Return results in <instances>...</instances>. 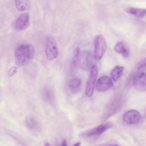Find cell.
Wrapping results in <instances>:
<instances>
[{
  "mask_svg": "<svg viewBox=\"0 0 146 146\" xmlns=\"http://www.w3.org/2000/svg\"><path fill=\"white\" fill-rule=\"evenodd\" d=\"M143 68H146V57L137 66V69L139 70Z\"/></svg>",
  "mask_w": 146,
  "mask_h": 146,
  "instance_id": "obj_20",
  "label": "cell"
},
{
  "mask_svg": "<svg viewBox=\"0 0 146 146\" xmlns=\"http://www.w3.org/2000/svg\"><path fill=\"white\" fill-rule=\"evenodd\" d=\"M45 54L49 60H54L58 56V49L56 42L52 36L46 38Z\"/></svg>",
  "mask_w": 146,
  "mask_h": 146,
  "instance_id": "obj_4",
  "label": "cell"
},
{
  "mask_svg": "<svg viewBox=\"0 0 146 146\" xmlns=\"http://www.w3.org/2000/svg\"><path fill=\"white\" fill-rule=\"evenodd\" d=\"M81 85V80L78 78H74L71 79L69 83V87L72 91L78 90Z\"/></svg>",
  "mask_w": 146,
  "mask_h": 146,
  "instance_id": "obj_19",
  "label": "cell"
},
{
  "mask_svg": "<svg viewBox=\"0 0 146 146\" xmlns=\"http://www.w3.org/2000/svg\"><path fill=\"white\" fill-rule=\"evenodd\" d=\"M124 67L121 66H116L112 70L111 73V79L115 82H116L121 77L124 73Z\"/></svg>",
  "mask_w": 146,
  "mask_h": 146,
  "instance_id": "obj_14",
  "label": "cell"
},
{
  "mask_svg": "<svg viewBox=\"0 0 146 146\" xmlns=\"http://www.w3.org/2000/svg\"><path fill=\"white\" fill-rule=\"evenodd\" d=\"M121 101L119 98L113 100L106 108L104 113L102 115V119L103 121L106 120L114 113H115L120 107Z\"/></svg>",
  "mask_w": 146,
  "mask_h": 146,
  "instance_id": "obj_10",
  "label": "cell"
},
{
  "mask_svg": "<svg viewBox=\"0 0 146 146\" xmlns=\"http://www.w3.org/2000/svg\"><path fill=\"white\" fill-rule=\"evenodd\" d=\"M42 95L43 99L48 103H51L54 99V94L52 90L48 88H44L43 89Z\"/></svg>",
  "mask_w": 146,
  "mask_h": 146,
  "instance_id": "obj_16",
  "label": "cell"
},
{
  "mask_svg": "<svg viewBox=\"0 0 146 146\" xmlns=\"http://www.w3.org/2000/svg\"><path fill=\"white\" fill-rule=\"evenodd\" d=\"M44 146H51V145L48 142L46 141L44 143Z\"/></svg>",
  "mask_w": 146,
  "mask_h": 146,
  "instance_id": "obj_23",
  "label": "cell"
},
{
  "mask_svg": "<svg viewBox=\"0 0 146 146\" xmlns=\"http://www.w3.org/2000/svg\"><path fill=\"white\" fill-rule=\"evenodd\" d=\"M14 3L17 9L20 11L28 10L31 6L30 0H14Z\"/></svg>",
  "mask_w": 146,
  "mask_h": 146,
  "instance_id": "obj_15",
  "label": "cell"
},
{
  "mask_svg": "<svg viewBox=\"0 0 146 146\" xmlns=\"http://www.w3.org/2000/svg\"><path fill=\"white\" fill-rule=\"evenodd\" d=\"M123 120L128 124H135L140 121L141 115L137 110H130L124 113Z\"/></svg>",
  "mask_w": 146,
  "mask_h": 146,
  "instance_id": "obj_11",
  "label": "cell"
},
{
  "mask_svg": "<svg viewBox=\"0 0 146 146\" xmlns=\"http://www.w3.org/2000/svg\"><path fill=\"white\" fill-rule=\"evenodd\" d=\"M113 86V82L111 78L104 75L100 76L96 81L95 87L98 91L105 92Z\"/></svg>",
  "mask_w": 146,
  "mask_h": 146,
  "instance_id": "obj_7",
  "label": "cell"
},
{
  "mask_svg": "<svg viewBox=\"0 0 146 146\" xmlns=\"http://www.w3.org/2000/svg\"><path fill=\"white\" fill-rule=\"evenodd\" d=\"M16 72H17V67L13 66V67H11V68L9 69V71H8V75H9V76H13L14 75H15V74L16 73Z\"/></svg>",
  "mask_w": 146,
  "mask_h": 146,
  "instance_id": "obj_21",
  "label": "cell"
},
{
  "mask_svg": "<svg viewBox=\"0 0 146 146\" xmlns=\"http://www.w3.org/2000/svg\"><path fill=\"white\" fill-rule=\"evenodd\" d=\"M112 124L110 123H106L100 124L93 128L88 129L82 133V136L84 137H92L102 134L108 129L111 128Z\"/></svg>",
  "mask_w": 146,
  "mask_h": 146,
  "instance_id": "obj_6",
  "label": "cell"
},
{
  "mask_svg": "<svg viewBox=\"0 0 146 146\" xmlns=\"http://www.w3.org/2000/svg\"><path fill=\"white\" fill-rule=\"evenodd\" d=\"M81 55V51L79 47H76L74 50L73 58H72V64L75 67H79V62Z\"/></svg>",
  "mask_w": 146,
  "mask_h": 146,
  "instance_id": "obj_18",
  "label": "cell"
},
{
  "mask_svg": "<svg viewBox=\"0 0 146 146\" xmlns=\"http://www.w3.org/2000/svg\"><path fill=\"white\" fill-rule=\"evenodd\" d=\"M60 146H67V141H66V140L65 139H64V140L62 141V143H61V145H60Z\"/></svg>",
  "mask_w": 146,
  "mask_h": 146,
  "instance_id": "obj_22",
  "label": "cell"
},
{
  "mask_svg": "<svg viewBox=\"0 0 146 146\" xmlns=\"http://www.w3.org/2000/svg\"><path fill=\"white\" fill-rule=\"evenodd\" d=\"M14 55L17 64L18 66H23L34 57L35 48L31 44H22L15 49Z\"/></svg>",
  "mask_w": 146,
  "mask_h": 146,
  "instance_id": "obj_1",
  "label": "cell"
},
{
  "mask_svg": "<svg viewBox=\"0 0 146 146\" xmlns=\"http://www.w3.org/2000/svg\"><path fill=\"white\" fill-rule=\"evenodd\" d=\"M109 146H119V145H116V144H111V145H110Z\"/></svg>",
  "mask_w": 146,
  "mask_h": 146,
  "instance_id": "obj_25",
  "label": "cell"
},
{
  "mask_svg": "<svg viewBox=\"0 0 146 146\" xmlns=\"http://www.w3.org/2000/svg\"><path fill=\"white\" fill-rule=\"evenodd\" d=\"M30 24V17L28 14L23 13L18 16L13 23V28L17 31L26 29Z\"/></svg>",
  "mask_w": 146,
  "mask_h": 146,
  "instance_id": "obj_8",
  "label": "cell"
},
{
  "mask_svg": "<svg viewBox=\"0 0 146 146\" xmlns=\"http://www.w3.org/2000/svg\"><path fill=\"white\" fill-rule=\"evenodd\" d=\"M133 87L137 90L144 91L146 90V73L144 71L137 72L132 80Z\"/></svg>",
  "mask_w": 146,
  "mask_h": 146,
  "instance_id": "obj_9",
  "label": "cell"
},
{
  "mask_svg": "<svg viewBox=\"0 0 146 146\" xmlns=\"http://www.w3.org/2000/svg\"><path fill=\"white\" fill-rule=\"evenodd\" d=\"M94 56L96 60H100L104 56L107 48L105 38L102 34L96 35L94 39Z\"/></svg>",
  "mask_w": 146,
  "mask_h": 146,
  "instance_id": "obj_2",
  "label": "cell"
},
{
  "mask_svg": "<svg viewBox=\"0 0 146 146\" xmlns=\"http://www.w3.org/2000/svg\"><path fill=\"white\" fill-rule=\"evenodd\" d=\"M113 50L116 53L121 55L124 58H128L129 55V52L128 48L122 42H117L115 44Z\"/></svg>",
  "mask_w": 146,
  "mask_h": 146,
  "instance_id": "obj_13",
  "label": "cell"
},
{
  "mask_svg": "<svg viewBox=\"0 0 146 146\" xmlns=\"http://www.w3.org/2000/svg\"><path fill=\"white\" fill-rule=\"evenodd\" d=\"M80 142H77L75 144H74V146H80Z\"/></svg>",
  "mask_w": 146,
  "mask_h": 146,
  "instance_id": "obj_24",
  "label": "cell"
},
{
  "mask_svg": "<svg viewBox=\"0 0 146 146\" xmlns=\"http://www.w3.org/2000/svg\"><path fill=\"white\" fill-rule=\"evenodd\" d=\"M25 124L28 129L31 131H34L37 129L38 124L36 121L32 117L28 116L25 120Z\"/></svg>",
  "mask_w": 146,
  "mask_h": 146,
  "instance_id": "obj_17",
  "label": "cell"
},
{
  "mask_svg": "<svg viewBox=\"0 0 146 146\" xmlns=\"http://www.w3.org/2000/svg\"><path fill=\"white\" fill-rule=\"evenodd\" d=\"M125 11L128 14L138 18H143L146 15V9L129 7L126 8Z\"/></svg>",
  "mask_w": 146,
  "mask_h": 146,
  "instance_id": "obj_12",
  "label": "cell"
},
{
  "mask_svg": "<svg viewBox=\"0 0 146 146\" xmlns=\"http://www.w3.org/2000/svg\"><path fill=\"white\" fill-rule=\"evenodd\" d=\"M95 60L96 59L94 55L92 56L90 52H81L79 67L83 70H90L94 66L96 65Z\"/></svg>",
  "mask_w": 146,
  "mask_h": 146,
  "instance_id": "obj_5",
  "label": "cell"
},
{
  "mask_svg": "<svg viewBox=\"0 0 146 146\" xmlns=\"http://www.w3.org/2000/svg\"><path fill=\"white\" fill-rule=\"evenodd\" d=\"M98 74V68L96 65L94 66L90 70V75L87 80L86 86V95L88 97H91L93 95L95 86L96 83V79Z\"/></svg>",
  "mask_w": 146,
  "mask_h": 146,
  "instance_id": "obj_3",
  "label": "cell"
}]
</instances>
